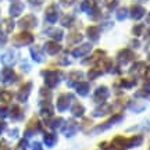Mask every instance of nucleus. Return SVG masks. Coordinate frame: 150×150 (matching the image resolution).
I'll return each mask as SVG.
<instances>
[{"label":"nucleus","mask_w":150,"mask_h":150,"mask_svg":"<svg viewBox=\"0 0 150 150\" xmlns=\"http://www.w3.org/2000/svg\"><path fill=\"white\" fill-rule=\"evenodd\" d=\"M145 16V8L139 4H135L131 7V17L134 20H140L142 17Z\"/></svg>","instance_id":"1"},{"label":"nucleus","mask_w":150,"mask_h":150,"mask_svg":"<svg viewBox=\"0 0 150 150\" xmlns=\"http://www.w3.org/2000/svg\"><path fill=\"white\" fill-rule=\"evenodd\" d=\"M32 35L31 33H28V32H21L20 35H17L16 36V43H20V45H22V43H29V42H32Z\"/></svg>","instance_id":"2"},{"label":"nucleus","mask_w":150,"mask_h":150,"mask_svg":"<svg viewBox=\"0 0 150 150\" xmlns=\"http://www.w3.org/2000/svg\"><path fill=\"white\" fill-rule=\"evenodd\" d=\"M142 140L143 138L138 135V136H134V138H131V139H127V147H136V146L142 145Z\"/></svg>","instance_id":"3"},{"label":"nucleus","mask_w":150,"mask_h":150,"mask_svg":"<svg viewBox=\"0 0 150 150\" xmlns=\"http://www.w3.org/2000/svg\"><path fill=\"white\" fill-rule=\"evenodd\" d=\"M35 24H36V20H35L33 16H27L25 18H22L21 21H20L21 27H33Z\"/></svg>","instance_id":"4"},{"label":"nucleus","mask_w":150,"mask_h":150,"mask_svg":"<svg viewBox=\"0 0 150 150\" xmlns=\"http://www.w3.org/2000/svg\"><path fill=\"white\" fill-rule=\"evenodd\" d=\"M46 17H47L49 21H56V18H57V14H56V6H50L46 11Z\"/></svg>","instance_id":"5"},{"label":"nucleus","mask_w":150,"mask_h":150,"mask_svg":"<svg viewBox=\"0 0 150 150\" xmlns=\"http://www.w3.org/2000/svg\"><path fill=\"white\" fill-rule=\"evenodd\" d=\"M46 50H47L50 54H56L60 50V46L54 42H49V43H46Z\"/></svg>","instance_id":"6"},{"label":"nucleus","mask_w":150,"mask_h":150,"mask_svg":"<svg viewBox=\"0 0 150 150\" xmlns=\"http://www.w3.org/2000/svg\"><path fill=\"white\" fill-rule=\"evenodd\" d=\"M1 31H4V32H10L11 29H13V21H11L10 18H7L4 21L1 22Z\"/></svg>","instance_id":"7"},{"label":"nucleus","mask_w":150,"mask_h":150,"mask_svg":"<svg viewBox=\"0 0 150 150\" xmlns=\"http://www.w3.org/2000/svg\"><path fill=\"white\" fill-rule=\"evenodd\" d=\"M120 59H121V61H129V60L134 59V54L131 53L129 50H122L120 53Z\"/></svg>","instance_id":"8"},{"label":"nucleus","mask_w":150,"mask_h":150,"mask_svg":"<svg viewBox=\"0 0 150 150\" xmlns=\"http://www.w3.org/2000/svg\"><path fill=\"white\" fill-rule=\"evenodd\" d=\"M45 143L47 146H54V143H56V136L52 134H47V135H45Z\"/></svg>","instance_id":"9"},{"label":"nucleus","mask_w":150,"mask_h":150,"mask_svg":"<svg viewBox=\"0 0 150 150\" xmlns=\"http://www.w3.org/2000/svg\"><path fill=\"white\" fill-rule=\"evenodd\" d=\"M97 35H99V31H97V28H95V27L88 28V36H89V38H92V39H96Z\"/></svg>","instance_id":"10"},{"label":"nucleus","mask_w":150,"mask_h":150,"mask_svg":"<svg viewBox=\"0 0 150 150\" xmlns=\"http://www.w3.org/2000/svg\"><path fill=\"white\" fill-rule=\"evenodd\" d=\"M21 10H22V6L21 4H13V6H11L10 13L13 14V16H18V14L21 13Z\"/></svg>","instance_id":"11"},{"label":"nucleus","mask_w":150,"mask_h":150,"mask_svg":"<svg viewBox=\"0 0 150 150\" xmlns=\"http://www.w3.org/2000/svg\"><path fill=\"white\" fill-rule=\"evenodd\" d=\"M143 25H142V24H139V25H136V27L134 28V29H132V33H134V35H136V36H139L140 33H142V31H143Z\"/></svg>","instance_id":"12"},{"label":"nucleus","mask_w":150,"mask_h":150,"mask_svg":"<svg viewBox=\"0 0 150 150\" xmlns=\"http://www.w3.org/2000/svg\"><path fill=\"white\" fill-rule=\"evenodd\" d=\"M117 17H118V18H120V20H124V18L127 17V8H121V10L118 11Z\"/></svg>","instance_id":"13"},{"label":"nucleus","mask_w":150,"mask_h":150,"mask_svg":"<svg viewBox=\"0 0 150 150\" xmlns=\"http://www.w3.org/2000/svg\"><path fill=\"white\" fill-rule=\"evenodd\" d=\"M71 21H72V17H71V16H65V17H64V20H63L61 22L64 24L65 27H68V25L71 24Z\"/></svg>","instance_id":"14"},{"label":"nucleus","mask_w":150,"mask_h":150,"mask_svg":"<svg viewBox=\"0 0 150 150\" xmlns=\"http://www.w3.org/2000/svg\"><path fill=\"white\" fill-rule=\"evenodd\" d=\"M17 150H25V142L22 140L21 143H18V146H17Z\"/></svg>","instance_id":"15"},{"label":"nucleus","mask_w":150,"mask_h":150,"mask_svg":"<svg viewBox=\"0 0 150 150\" xmlns=\"http://www.w3.org/2000/svg\"><path fill=\"white\" fill-rule=\"evenodd\" d=\"M6 125H4V122H1V121H0V132H1V131H3V128H4Z\"/></svg>","instance_id":"16"},{"label":"nucleus","mask_w":150,"mask_h":150,"mask_svg":"<svg viewBox=\"0 0 150 150\" xmlns=\"http://www.w3.org/2000/svg\"><path fill=\"white\" fill-rule=\"evenodd\" d=\"M63 1H64L65 4H70V3H71V1H72V0H63Z\"/></svg>","instance_id":"17"},{"label":"nucleus","mask_w":150,"mask_h":150,"mask_svg":"<svg viewBox=\"0 0 150 150\" xmlns=\"http://www.w3.org/2000/svg\"><path fill=\"white\" fill-rule=\"evenodd\" d=\"M147 35H149V39H150V29H149V31H147Z\"/></svg>","instance_id":"18"},{"label":"nucleus","mask_w":150,"mask_h":150,"mask_svg":"<svg viewBox=\"0 0 150 150\" xmlns=\"http://www.w3.org/2000/svg\"><path fill=\"white\" fill-rule=\"evenodd\" d=\"M149 150H150V149H149Z\"/></svg>","instance_id":"19"}]
</instances>
